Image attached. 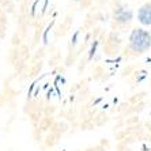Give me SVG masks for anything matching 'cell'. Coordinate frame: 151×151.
<instances>
[{"mask_svg":"<svg viewBox=\"0 0 151 151\" xmlns=\"http://www.w3.org/2000/svg\"><path fill=\"white\" fill-rule=\"evenodd\" d=\"M151 46V34L143 29H135L129 35V48L135 53H144Z\"/></svg>","mask_w":151,"mask_h":151,"instance_id":"1","label":"cell"},{"mask_svg":"<svg viewBox=\"0 0 151 151\" xmlns=\"http://www.w3.org/2000/svg\"><path fill=\"white\" fill-rule=\"evenodd\" d=\"M137 19L142 25L150 26L151 25V3H147L142 6L137 11Z\"/></svg>","mask_w":151,"mask_h":151,"instance_id":"2","label":"cell"},{"mask_svg":"<svg viewBox=\"0 0 151 151\" xmlns=\"http://www.w3.org/2000/svg\"><path fill=\"white\" fill-rule=\"evenodd\" d=\"M114 18L119 23H129L132 19V11L125 7H120L114 12Z\"/></svg>","mask_w":151,"mask_h":151,"instance_id":"3","label":"cell"},{"mask_svg":"<svg viewBox=\"0 0 151 151\" xmlns=\"http://www.w3.org/2000/svg\"><path fill=\"white\" fill-rule=\"evenodd\" d=\"M75 1H79V0H75Z\"/></svg>","mask_w":151,"mask_h":151,"instance_id":"4","label":"cell"}]
</instances>
